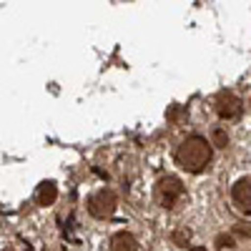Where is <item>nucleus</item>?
<instances>
[{"label": "nucleus", "instance_id": "nucleus-8", "mask_svg": "<svg viewBox=\"0 0 251 251\" xmlns=\"http://www.w3.org/2000/svg\"><path fill=\"white\" fill-rule=\"evenodd\" d=\"M188 239H191V231H188V228H178V231H174V241L178 246H186Z\"/></svg>", "mask_w": 251, "mask_h": 251}, {"label": "nucleus", "instance_id": "nucleus-5", "mask_svg": "<svg viewBox=\"0 0 251 251\" xmlns=\"http://www.w3.org/2000/svg\"><path fill=\"white\" fill-rule=\"evenodd\" d=\"M234 201L244 208L246 214H251V178H241L234 186Z\"/></svg>", "mask_w": 251, "mask_h": 251}, {"label": "nucleus", "instance_id": "nucleus-2", "mask_svg": "<svg viewBox=\"0 0 251 251\" xmlns=\"http://www.w3.org/2000/svg\"><path fill=\"white\" fill-rule=\"evenodd\" d=\"M116 203H118V199L111 188H98V191L88 199V211L96 219H108L116 211Z\"/></svg>", "mask_w": 251, "mask_h": 251}, {"label": "nucleus", "instance_id": "nucleus-10", "mask_svg": "<svg viewBox=\"0 0 251 251\" xmlns=\"http://www.w3.org/2000/svg\"><path fill=\"white\" fill-rule=\"evenodd\" d=\"M216 246H219V249H231V246H234V239L221 234V236H216Z\"/></svg>", "mask_w": 251, "mask_h": 251}, {"label": "nucleus", "instance_id": "nucleus-1", "mask_svg": "<svg viewBox=\"0 0 251 251\" xmlns=\"http://www.w3.org/2000/svg\"><path fill=\"white\" fill-rule=\"evenodd\" d=\"M176 161L188 174H199L208 166V161H211V143H206V138H201V136H188L178 146Z\"/></svg>", "mask_w": 251, "mask_h": 251}, {"label": "nucleus", "instance_id": "nucleus-12", "mask_svg": "<svg viewBox=\"0 0 251 251\" xmlns=\"http://www.w3.org/2000/svg\"><path fill=\"white\" fill-rule=\"evenodd\" d=\"M3 251H13V249H3Z\"/></svg>", "mask_w": 251, "mask_h": 251}, {"label": "nucleus", "instance_id": "nucleus-3", "mask_svg": "<svg viewBox=\"0 0 251 251\" xmlns=\"http://www.w3.org/2000/svg\"><path fill=\"white\" fill-rule=\"evenodd\" d=\"M181 194H183L181 178H176V176H163V178H158V183H156V199H158V203H161L163 208H171V206L181 199Z\"/></svg>", "mask_w": 251, "mask_h": 251}, {"label": "nucleus", "instance_id": "nucleus-7", "mask_svg": "<svg viewBox=\"0 0 251 251\" xmlns=\"http://www.w3.org/2000/svg\"><path fill=\"white\" fill-rule=\"evenodd\" d=\"M35 199H38L40 206H50V203L58 199V188H55V183H53V181H43V183L38 186Z\"/></svg>", "mask_w": 251, "mask_h": 251}, {"label": "nucleus", "instance_id": "nucleus-6", "mask_svg": "<svg viewBox=\"0 0 251 251\" xmlns=\"http://www.w3.org/2000/svg\"><path fill=\"white\" fill-rule=\"evenodd\" d=\"M111 249H113V251H136V249H138V241H136V236L128 234V231H118V234L111 239Z\"/></svg>", "mask_w": 251, "mask_h": 251}, {"label": "nucleus", "instance_id": "nucleus-11", "mask_svg": "<svg viewBox=\"0 0 251 251\" xmlns=\"http://www.w3.org/2000/svg\"><path fill=\"white\" fill-rule=\"evenodd\" d=\"M191 251H206V249H203V246H194Z\"/></svg>", "mask_w": 251, "mask_h": 251}, {"label": "nucleus", "instance_id": "nucleus-4", "mask_svg": "<svg viewBox=\"0 0 251 251\" xmlns=\"http://www.w3.org/2000/svg\"><path fill=\"white\" fill-rule=\"evenodd\" d=\"M214 108L221 118H236L241 113V100L231 93V91H221L214 100Z\"/></svg>", "mask_w": 251, "mask_h": 251}, {"label": "nucleus", "instance_id": "nucleus-9", "mask_svg": "<svg viewBox=\"0 0 251 251\" xmlns=\"http://www.w3.org/2000/svg\"><path fill=\"white\" fill-rule=\"evenodd\" d=\"M226 143H228V136H226L221 128H216V131H214V146H219V149H226Z\"/></svg>", "mask_w": 251, "mask_h": 251}]
</instances>
